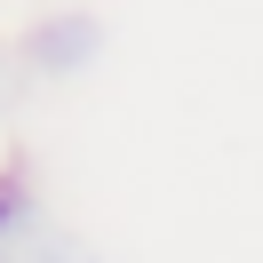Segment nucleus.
I'll return each mask as SVG.
<instances>
[{
  "instance_id": "f257e3e1",
  "label": "nucleus",
  "mask_w": 263,
  "mask_h": 263,
  "mask_svg": "<svg viewBox=\"0 0 263 263\" xmlns=\"http://www.w3.org/2000/svg\"><path fill=\"white\" fill-rule=\"evenodd\" d=\"M104 40L112 32H104L96 8H48V16L16 40V56H24V72H40V80H80V72L104 64Z\"/></svg>"
},
{
  "instance_id": "f03ea898",
  "label": "nucleus",
  "mask_w": 263,
  "mask_h": 263,
  "mask_svg": "<svg viewBox=\"0 0 263 263\" xmlns=\"http://www.w3.org/2000/svg\"><path fill=\"white\" fill-rule=\"evenodd\" d=\"M40 231V192L24 176V160H0V247H24Z\"/></svg>"
},
{
  "instance_id": "7ed1b4c3",
  "label": "nucleus",
  "mask_w": 263,
  "mask_h": 263,
  "mask_svg": "<svg viewBox=\"0 0 263 263\" xmlns=\"http://www.w3.org/2000/svg\"><path fill=\"white\" fill-rule=\"evenodd\" d=\"M0 263H32V255H24V247H0Z\"/></svg>"
}]
</instances>
